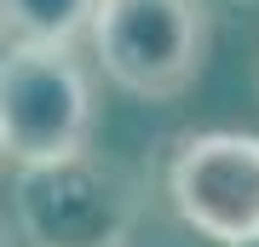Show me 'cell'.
Returning a JSON list of instances; mask_svg holds the SVG:
<instances>
[{
  "label": "cell",
  "instance_id": "6da1fadb",
  "mask_svg": "<svg viewBox=\"0 0 259 247\" xmlns=\"http://www.w3.org/2000/svg\"><path fill=\"white\" fill-rule=\"evenodd\" d=\"M93 144V75L64 40L0 46V156L12 167L58 161Z\"/></svg>",
  "mask_w": 259,
  "mask_h": 247
},
{
  "label": "cell",
  "instance_id": "7a4b0ae2",
  "mask_svg": "<svg viewBox=\"0 0 259 247\" xmlns=\"http://www.w3.org/2000/svg\"><path fill=\"white\" fill-rule=\"evenodd\" d=\"M87 40L104 81L161 104L202 75L213 18L207 0H98L87 18Z\"/></svg>",
  "mask_w": 259,
  "mask_h": 247
},
{
  "label": "cell",
  "instance_id": "3957f363",
  "mask_svg": "<svg viewBox=\"0 0 259 247\" xmlns=\"http://www.w3.org/2000/svg\"><path fill=\"white\" fill-rule=\"evenodd\" d=\"M12 213L29 247H121L133 230V184L93 150H75L18 167Z\"/></svg>",
  "mask_w": 259,
  "mask_h": 247
},
{
  "label": "cell",
  "instance_id": "277c9868",
  "mask_svg": "<svg viewBox=\"0 0 259 247\" xmlns=\"http://www.w3.org/2000/svg\"><path fill=\"white\" fill-rule=\"evenodd\" d=\"M173 213L213 247H259V132H190L167 161Z\"/></svg>",
  "mask_w": 259,
  "mask_h": 247
},
{
  "label": "cell",
  "instance_id": "5b68a950",
  "mask_svg": "<svg viewBox=\"0 0 259 247\" xmlns=\"http://www.w3.org/2000/svg\"><path fill=\"white\" fill-rule=\"evenodd\" d=\"M98 0H0V46L6 40H64L75 46L87 35Z\"/></svg>",
  "mask_w": 259,
  "mask_h": 247
},
{
  "label": "cell",
  "instance_id": "8992f818",
  "mask_svg": "<svg viewBox=\"0 0 259 247\" xmlns=\"http://www.w3.org/2000/svg\"><path fill=\"white\" fill-rule=\"evenodd\" d=\"M0 247H18V241H12V230H6V224H0Z\"/></svg>",
  "mask_w": 259,
  "mask_h": 247
},
{
  "label": "cell",
  "instance_id": "52a82bcc",
  "mask_svg": "<svg viewBox=\"0 0 259 247\" xmlns=\"http://www.w3.org/2000/svg\"><path fill=\"white\" fill-rule=\"evenodd\" d=\"M0 167H6V156H0Z\"/></svg>",
  "mask_w": 259,
  "mask_h": 247
}]
</instances>
